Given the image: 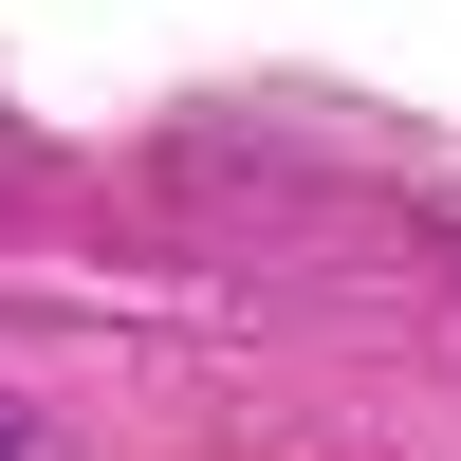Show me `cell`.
I'll return each mask as SVG.
<instances>
[{
    "mask_svg": "<svg viewBox=\"0 0 461 461\" xmlns=\"http://www.w3.org/2000/svg\"><path fill=\"white\" fill-rule=\"evenodd\" d=\"M0 461H19V443H0Z\"/></svg>",
    "mask_w": 461,
    "mask_h": 461,
    "instance_id": "6da1fadb",
    "label": "cell"
}]
</instances>
